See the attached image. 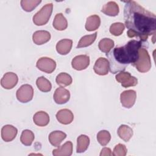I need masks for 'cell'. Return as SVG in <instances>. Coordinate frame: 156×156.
Instances as JSON below:
<instances>
[{
  "label": "cell",
  "instance_id": "d4e9b609",
  "mask_svg": "<svg viewBox=\"0 0 156 156\" xmlns=\"http://www.w3.org/2000/svg\"><path fill=\"white\" fill-rule=\"evenodd\" d=\"M96 37H97V32H95L91 35L83 36L80 39V40L77 44V48H82L88 47V46L91 45L96 40Z\"/></svg>",
  "mask_w": 156,
  "mask_h": 156
},
{
  "label": "cell",
  "instance_id": "f1b7e54d",
  "mask_svg": "<svg viewBox=\"0 0 156 156\" xmlns=\"http://www.w3.org/2000/svg\"><path fill=\"white\" fill-rule=\"evenodd\" d=\"M36 84L38 88L43 92H49L52 88V85L50 81L43 76L37 78Z\"/></svg>",
  "mask_w": 156,
  "mask_h": 156
},
{
  "label": "cell",
  "instance_id": "7a4b0ae2",
  "mask_svg": "<svg viewBox=\"0 0 156 156\" xmlns=\"http://www.w3.org/2000/svg\"><path fill=\"white\" fill-rule=\"evenodd\" d=\"M144 42L132 40L123 46L116 47L106 54L110 63V71L113 74L124 71L129 65L137 60L138 51Z\"/></svg>",
  "mask_w": 156,
  "mask_h": 156
},
{
  "label": "cell",
  "instance_id": "d6a6232c",
  "mask_svg": "<svg viewBox=\"0 0 156 156\" xmlns=\"http://www.w3.org/2000/svg\"><path fill=\"white\" fill-rule=\"evenodd\" d=\"M127 149L123 144L119 143L113 149L112 155L114 156H125L127 154Z\"/></svg>",
  "mask_w": 156,
  "mask_h": 156
},
{
  "label": "cell",
  "instance_id": "5bb4252c",
  "mask_svg": "<svg viewBox=\"0 0 156 156\" xmlns=\"http://www.w3.org/2000/svg\"><path fill=\"white\" fill-rule=\"evenodd\" d=\"M56 118L60 123L67 125L73 122L74 119V115L69 109H61L56 113Z\"/></svg>",
  "mask_w": 156,
  "mask_h": 156
},
{
  "label": "cell",
  "instance_id": "3957f363",
  "mask_svg": "<svg viewBox=\"0 0 156 156\" xmlns=\"http://www.w3.org/2000/svg\"><path fill=\"white\" fill-rule=\"evenodd\" d=\"M139 72L146 73L151 68V60L147 49L143 46L138 51L137 60L132 65Z\"/></svg>",
  "mask_w": 156,
  "mask_h": 156
},
{
  "label": "cell",
  "instance_id": "603a6c76",
  "mask_svg": "<svg viewBox=\"0 0 156 156\" xmlns=\"http://www.w3.org/2000/svg\"><path fill=\"white\" fill-rule=\"evenodd\" d=\"M117 133L121 139L127 142L133 136V130L129 126L122 124L118 129Z\"/></svg>",
  "mask_w": 156,
  "mask_h": 156
},
{
  "label": "cell",
  "instance_id": "7c38bea8",
  "mask_svg": "<svg viewBox=\"0 0 156 156\" xmlns=\"http://www.w3.org/2000/svg\"><path fill=\"white\" fill-rule=\"evenodd\" d=\"M53 98L56 104H64L69 100L70 93L68 90L60 87L55 90Z\"/></svg>",
  "mask_w": 156,
  "mask_h": 156
},
{
  "label": "cell",
  "instance_id": "1f68e13d",
  "mask_svg": "<svg viewBox=\"0 0 156 156\" xmlns=\"http://www.w3.org/2000/svg\"><path fill=\"white\" fill-rule=\"evenodd\" d=\"M125 29L124 24L122 23L118 22L113 23L110 27V32L114 36L121 35Z\"/></svg>",
  "mask_w": 156,
  "mask_h": 156
},
{
  "label": "cell",
  "instance_id": "6da1fadb",
  "mask_svg": "<svg viewBox=\"0 0 156 156\" xmlns=\"http://www.w3.org/2000/svg\"><path fill=\"white\" fill-rule=\"evenodd\" d=\"M124 2V19L129 29L127 36L129 38H138L140 41L145 42L149 36L155 34V15L134 1Z\"/></svg>",
  "mask_w": 156,
  "mask_h": 156
},
{
  "label": "cell",
  "instance_id": "5b68a950",
  "mask_svg": "<svg viewBox=\"0 0 156 156\" xmlns=\"http://www.w3.org/2000/svg\"><path fill=\"white\" fill-rule=\"evenodd\" d=\"M16 96L18 101L21 103H27L30 101L34 96L33 87L29 84L21 85L16 91Z\"/></svg>",
  "mask_w": 156,
  "mask_h": 156
},
{
  "label": "cell",
  "instance_id": "4316f807",
  "mask_svg": "<svg viewBox=\"0 0 156 156\" xmlns=\"http://www.w3.org/2000/svg\"><path fill=\"white\" fill-rule=\"evenodd\" d=\"M35 138L34 133L32 131L26 129L24 130L21 135L20 136V141L23 144L26 146H30L34 141Z\"/></svg>",
  "mask_w": 156,
  "mask_h": 156
},
{
  "label": "cell",
  "instance_id": "4dcf8cb0",
  "mask_svg": "<svg viewBox=\"0 0 156 156\" xmlns=\"http://www.w3.org/2000/svg\"><path fill=\"white\" fill-rule=\"evenodd\" d=\"M111 139V135L110 132L105 130L99 131L97 134V140L99 143L104 146H106Z\"/></svg>",
  "mask_w": 156,
  "mask_h": 156
},
{
  "label": "cell",
  "instance_id": "7402d4cb",
  "mask_svg": "<svg viewBox=\"0 0 156 156\" xmlns=\"http://www.w3.org/2000/svg\"><path fill=\"white\" fill-rule=\"evenodd\" d=\"M101 24V19L97 15L88 16L85 23V29L88 31H93L98 29Z\"/></svg>",
  "mask_w": 156,
  "mask_h": 156
},
{
  "label": "cell",
  "instance_id": "9a60e30c",
  "mask_svg": "<svg viewBox=\"0 0 156 156\" xmlns=\"http://www.w3.org/2000/svg\"><path fill=\"white\" fill-rule=\"evenodd\" d=\"M51 39V34L46 30H37L33 34L32 40L37 45L43 44Z\"/></svg>",
  "mask_w": 156,
  "mask_h": 156
},
{
  "label": "cell",
  "instance_id": "cb8c5ba5",
  "mask_svg": "<svg viewBox=\"0 0 156 156\" xmlns=\"http://www.w3.org/2000/svg\"><path fill=\"white\" fill-rule=\"evenodd\" d=\"M90 144V138L85 135H80L77 139V153L84 152Z\"/></svg>",
  "mask_w": 156,
  "mask_h": 156
},
{
  "label": "cell",
  "instance_id": "e0dca14e",
  "mask_svg": "<svg viewBox=\"0 0 156 156\" xmlns=\"http://www.w3.org/2000/svg\"><path fill=\"white\" fill-rule=\"evenodd\" d=\"M73 40L70 39H62L58 41L56 44V51L60 55L68 54L72 48Z\"/></svg>",
  "mask_w": 156,
  "mask_h": 156
},
{
  "label": "cell",
  "instance_id": "836d02e7",
  "mask_svg": "<svg viewBox=\"0 0 156 156\" xmlns=\"http://www.w3.org/2000/svg\"><path fill=\"white\" fill-rule=\"evenodd\" d=\"M112 155V151L108 147H104L100 153V156H110Z\"/></svg>",
  "mask_w": 156,
  "mask_h": 156
},
{
  "label": "cell",
  "instance_id": "d6986e66",
  "mask_svg": "<svg viewBox=\"0 0 156 156\" xmlns=\"http://www.w3.org/2000/svg\"><path fill=\"white\" fill-rule=\"evenodd\" d=\"M101 12L106 15L115 16L118 15L119 9L117 3L115 1H110L103 5Z\"/></svg>",
  "mask_w": 156,
  "mask_h": 156
},
{
  "label": "cell",
  "instance_id": "8fae6325",
  "mask_svg": "<svg viewBox=\"0 0 156 156\" xmlns=\"http://www.w3.org/2000/svg\"><path fill=\"white\" fill-rule=\"evenodd\" d=\"M109 69V62L104 57H99L98 58L93 66V69L95 73L100 76L107 75L108 73Z\"/></svg>",
  "mask_w": 156,
  "mask_h": 156
},
{
  "label": "cell",
  "instance_id": "8992f818",
  "mask_svg": "<svg viewBox=\"0 0 156 156\" xmlns=\"http://www.w3.org/2000/svg\"><path fill=\"white\" fill-rule=\"evenodd\" d=\"M115 79L124 88L134 87L138 83V79L135 77L132 76L129 72H119L116 75Z\"/></svg>",
  "mask_w": 156,
  "mask_h": 156
},
{
  "label": "cell",
  "instance_id": "4fadbf2b",
  "mask_svg": "<svg viewBox=\"0 0 156 156\" xmlns=\"http://www.w3.org/2000/svg\"><path fill=\"white\" fill-rule=\"evenodd\" d=\"M17 133V129L12 125H5L1 129V137L5 142H10L13 140L15 138Z\"/></svg>",
  "mask_w": 156,
  "mask_h": 156
},
{
  "label": "cell",
  "instance_id": "ba28073f",
  "mask_svg": "<svg viewBox=\"0 0 156 156\" xmlns=\"http://www.w3.org/2000/svg\"><path fill=\"white\" fill-rule=\"evenodd\" d=\"M136 99V93L133 90L122 91L120 94V101L122 105L127 108H130L135 104Z\"/></svg>",
  "mask_w": 156,
  "mask_h": 156
},
{
  "label": "cell",
  "instance_id": "2e32d148",
  "mask_svg": "<svg viewBox=\"0 0 156 156\" xmlns=\"http://www.w3.org/2000/svg\"><path fill=\"white\" fill-rule=\"evenodd\" d=\"M73 154V143L70 141H66L57 149L52 151L54 156H70Z\"/></svg>",
  "mask_w": 156,
  "mask_h": 156
},
{
  "label": "cell",
  "instance_id": "277c9868",
  "mask_svg": "<svg viewBox=\"0 0 156 156\" xmlns=\"http://www.w3.org/2000/svg\"><path fill=\"white\" fill-rule=\"evenodd\" d=\"M53 9L52 3H48L44 5L33 16L34 23L37 26L45 25L49 21Z\"/></svg>",
  "mask_w": 156,
  "mask_h": 156
},
{
  "label": "cell",
  "instance_id": "9c48e42d",
  "mask_svg": "<svg viewBox=\"0 0 156 156\" xmlns=\"http://www.w3.org/2000/svg\"><path fill=\"white\" fill-rule=\"evenodd\" d=\"M18 81V76L13 72L6 73L1 80V86L7 90L12 89L15 87Z\"/></svg>",
  "mask_w": 156,
  "mask_h": 156
},
{
  "label": "cell",
  "instance_id": "ac0fdd59",
  "mask_svg": "<svg viewBox=\"0 0 156 156\" xmlns=\"http://www.w3.org/2000/svg\"><path fill=\"white\" fill-rule=\"evenodd\" d=\"M66 137V134L60 130H55L51 132L49 135V141L50 143L55 146L59 147L61 143Z\"/></svg>",
  "mask_w": 156,
  "mask_h": 156
},
{
  "label": "cell",
  "instance_id": "484cf974",
  "mask_svg": "<svg viewBox=\"0 0 156 156\" xmlns=\"http://www.w3.org/2000/svg\"><path fill=\"white\" fill-rule=\"evenodd\" d=\"M114 41L108 38H104L100 40L98 44L99 49L101 51L104 53H108L114 47Z\"/></svg>",
  "mask_w": 156,
  "mask_h": 156
},
{
  "label": "cell",
  "instance_id": "83f0119b",
  "mask_svg": "<svg viewBox=\"0 0 156 156\" xmlns=\"http://www.w3.org/2000/svg\"><path fill=\"white\" fill-rule=\"evenodd\" d=\"M55 82L57 85L61 87L69 86L72 83L73 79L69 74L66 73H60L55 79Z\"/></svg>",
  "mask_w": 156,
  "mask_h": 156
},
{
  "label": "cell",
  "instance_id": "ffe728a7",
  "mask_svg": "<svg viewBox=\"0 0 156 156\" xmlns=\"http://www.w3.org/2000/svg\"><path fill=\"white\" fill-rule=\"evenodd\" d=\"M33 121L37 126L44 127L49 124V116L45 112L39 111L34 114L33 116Z\"/></svg>",
  "mask_w": 156,
  "mask_h": 156
},
{
  "label": "cell",
  "instance_id": "44dd1931",
  "mask_svg": "<svg viewBox=\"0 0 156 156\" xmlns=\"http://www.w3.org/2000/svg\"><path fill=\"white\" fill-rule=\"evenodd\" d=\"M52 25L56 30L62 31L67 28L68 22L63 15L62 13H59L55 15Z\"/></svg>",
  "mask_w": 156,
  "mask_h": 156
},
{
  "label": "cell",
  "instance_id": "30bf717a",
  "mask_svg": "<svg viewBox=\"0 0 156 156\" xmlns=\"http://www.w3.org/2000/svg\"><path fill=\"white\" fill-rule=\"evenodd\" d=\"M90 65V57L87 55H79L74 57L71 62L72 67L77 71L85 69Z\"/></svg>",
  "mask_w": 156,
  "mask_h": 156
},
{
  "label": "cell",
  "instance_id": "f546056e",
  "mask_svg": "<svg viewBox=\"0 0 156 156\" xmlns=\"http://www.w3.org/2000/svg\"><path fill=\"white\" fill-rule=\"evenodd\" d=\"M40 0H22L21 1V6L23 9L27 12H32L38 5L41 3Z\"/></svg>",
  "mask_w": 156,
  "mask_h": 156
},
{
  "label": "cell",
  "instance_id": "52a82bcc",
  "mask_svg": "<svg viewBox=\"0 0 156 156\" xmlns=\"http://www.w3.org/2000/svg\"><path fill=\"white\" fill-rule=\"evenodd\" d=\"M37 68L46 73H52L56 68V62L52 58L43 57L39 58L36 63Z\"/></svg>",
  "mask_w": 156,
  "mask_h": 156
}]
</instances>
